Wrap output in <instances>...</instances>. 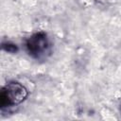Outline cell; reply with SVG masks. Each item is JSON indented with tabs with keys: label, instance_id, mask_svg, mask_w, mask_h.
<instances>
[{
	"label": "cell",
	"instance_id": "obj_1",
	"mask_svg": "<svg viewBox=\"0 0 121 121\" xmlns=\"http://www.w3.org/2000/svg\"><path fill=\"white\" fill-rule=\"evenodd\" d=\"M27 97V90L17 81H10L2 87L0 92V108L5 110L21 104Z\"/></svg>",
	"mask_w": 121,
	"mask_h": 121
},
{
	"label": "cell",
	"instance_id": "obj_2",
	"mask_svg": "<svg viewBox=\"0 0 121 121\" xmlns=\"http://www.w3.org/2000/svg\"><path fill=\"white\" fill-rule=\"evenodd\" d=\"M25 47L28 55L35 60L45 59L51 53V43L47 34L43 31L36 32L27 38Z\"/></svg>",
	"mask_w": 121,
	"mask_h": 121
},
{
	"label": "cell",
	"instance_id": "obj_3",
	"mask_svg": "<svg viewBox=\"0 0 121 121\" xmlns=\"http://www.w3.org/2000/svg\"><path fill=\"white\" fill-rule=\"evenodd\" d=\"M2 48L3 50H5L6 52L9 53H16L18 51V47L16 44L10 43V42H5L2 43Z\"/></svg>",
	"mask_w": 121,
	"mask_h": 121
}]
</instances>
